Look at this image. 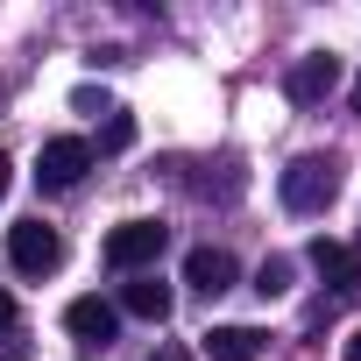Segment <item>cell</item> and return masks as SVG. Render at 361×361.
Instances as JSON below:
<instances>
[{"label": "cell", "instance_id": "6da1fadb", "mask_svg": "<svg viewBox=\"0 0 361 361\" xmlns=\"http://www.w3.org/2000/svg\"><path fill=\"white\" fill-rule=\"evenodd\" d=\"M333 199H340V163H333V156H298V163L283 170V206H290L298 220L326 213Z\"/></svg>", "mask_w": 361, "mask_h": 361}, {"label": "cell", "instance_id": "e0dca14e", "mask_svg": "<svg viewBox=\"0 0 361 361\" xmlns=\"http://www.w3.org/2000/svg\"><path fill=\"white\" fill-rule=\"evenodd\" d=\"M156 361H185V354H156Z\"/></svg>", "mask_w": 361, "mask_h": 361}, {"label": "cell", "instance_id": "ba28073f", "mask_svg": "<svg viewBox=\"0 0 361 361\" xmlns=\"http://www.w3.org/2000/svg\"><path fill=\"white\" fill-rule=\"evenodd\" d=\"M312 269H319L326 283H340V290H354V283H361V255H354V248H340V241H312Z\"/></svg>", "mask_w": 361, "mask_h": 361}, {"label": "cell", "instance_id": "3957f363", "mask_svg": "<svg viewBox=\"0 0 361 361\" xmlns=\"http://www.w3.org/2000/svg\"><path fill=\"white\" fill-rule=\"evenodd\" d=\"M85 170H92V142L57 135V142H43V156H36V185H43V192H71V185H85Z\"/></svg>", "mask_w": 361, "mask_h": 361}, {"label": "cell", "instance_id": "4fadbf2b", "mask_svg": "<svg viewBox=\"0 0 361 361\" xmlns=\"http://www.w3.org/2000/svg\"><path fill=\"white\" fill-rule=\"evenodd\" d=\"M8 185H15V163H8V149H0V199H8Z\"/></svg>", "mask_w": 361, "mask_h": 361}, {"label": "cell", "instance_id": "30bf717a", "mask_svg": "<svg viewBox=\"0 0 361 361\" xmlns=\"http://www.w3.org/2000/svg\"><path fill=\"white\" fill-rule=\"evenodd\" d=\"M206 354H213V361H255V354H262V333H255V326H213V333H206Z\"/></svg>", "mask_w": 361, "mask_h": 361}, {"label": "cell", "instance_id": "9a60e30c", "mask_svg": "<svg viewBox=\"0 0 361 361\" xmlns=\"http://www.w3.org/2000/svg\"><path fill=\"white\" fill-rule=\"evenodd\" d=\"M347 361H361V326H354V340H347Z\"/></svg>", "mask_w": 361, "mask_h": 361}, {"label": "cell", "instance_id": "9c48e42d", "mask_svg": "<svg viewBox=\"0 0 361 361\" xmlns=\"http://www.w3.org/2000/svg\"><path fill=\"white\" fill-rule=\"evenodd\" d=\"M121 305H128V312H135V319H156V326H163V319H170V305H177V298H170V283H156V276H135V283H128V290H121Z\"/></svg>", "mask_w": 361, "mask_h": 361}, {"label": "cell", "instance_id": "8fae6325", "mask_svg": "<svg viewBox=\"0 0 361 361\" xmlns=\"http://www.w3.org/2000/svg\"><path fill=\"white\" fill-rule=\"evenodd\" d=\"M255 290H262V298H283V290H290V262H283V255H269V262L255 269Z\"/></svg>", "mask_w": 361, "mask_h": 361}, {"label": "cell", "instance_id": "5b68a950", "mask_svg": "<svg viewBox=\"0 0 361 361\" xmlns=\"http://www.w3.org/2000/svg\"><path fill=\"white\" fill-rule=\"evenodd\" d=\"M333 85H340V57H298L290 64V78H283V92L298 99V106H319V99H333Z\"/></svg>", "mask_w": 361, "mask_h": 361}, {"label": "cell", "instance_id": "7c38bea8", "mask_svg": "<svg viewBox=\"0 0 361 361\" xmlns=\"http://www.w3.org/2000/svg\"><path fill=\"white\" fill-rule=\"evenodd\" d=\"M99 142H106V149H128V142H135V121H128V114H114V121H106V135H99Z\"/></svg>", "mask_w": 361, "mask_h": 361}, {"label": "cell", "instance_id": "2e32d148", "mask_svg": "<svg viewBox=\"0 0 361 361\" xmlns=\"http://www.w3.org/2000/svg\"><path fill=\"white\" fill-rule=\"evenodd\" d=\"M354 114H361V78H354Z\"/></svg>", "mask_w": 361, "mask_h": 361}, {"label": "cell", "instance_id": "52a82bcc", "mask_svg": "<svg viewBox=\"0 0 361 361\" xmlns=\"http://www.w3.org/2000/svg\"><path fill=\"white\" fill-rule=\"evenodd\" d=\"M185 283H192L199 298L234 290V255H227V248H192V255H185Z\"/></svg>", "mask_w": 361, "mask_h": 361}, {"label": "cell", "instance_id": "5bb4252c", "mask_svg": "<svg viewBox=\"0 0 361 361\" xmlns=\"http://www.w3.org/2000/svg\"><path fill=\"white\" fill-rule=\"evenodd\" d=\"M8 326H15V298H8V290H0V333H8Z\"/></svg>", "mask_w": 361, "mask_h": 361}, {"label": "cell", "instance_id": "277c9868", "mask_svg": "<svg viewBox=\"0 0 361 361\" xmlns=\"http://www.w3.org/2000/svg\"><path fill=\"white\" fill-rule=\"evenodd\" d=\"M8 262H15L22 276H50V269L64 262V241H57V227H43V220H22V227L8 234Z\"/></svg>", "mask_w": 361, "mask_h": 361}, {"label": "cell", "instance_id": "8992f818", "mask_svg": "<svg viewBox=\"0 0 361 361\" xmlns=\"http://www.w3.org/2000/svg\"><path fill=\"white\" fill-rule=\"evenodd\" d=\"M64 326H71V340H92V347H106V340L121 333V305H106V298H71Z\"/></svg>", "mask_w": 361, "mask_h": 361}, {"label": "cell", "instance_id": "7a4b0ae2", "mask_svg": "<svg viewBox=\"0 0 361 361\" xmlns=\"http://www.w3.org/2000/svg\"><path fill=\"white\" fill-rule=\"evenodd\" d=\"M163 248H170V227H163V220H121V227L106 234V262H114L121 276L149 269V262H156Z\"/></svg>", "mask_w": 361, "mask_h": 361}]
</instances>
